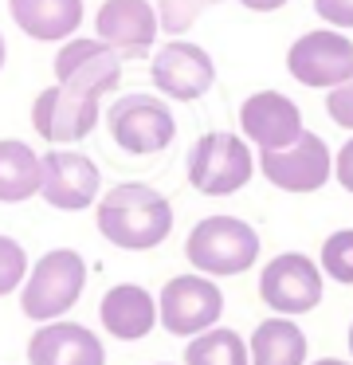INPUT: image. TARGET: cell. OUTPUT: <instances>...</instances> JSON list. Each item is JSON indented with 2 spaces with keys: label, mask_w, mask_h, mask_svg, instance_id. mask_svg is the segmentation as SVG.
I'll use <instances>...</instances> for the list:
<instances>
[{
  "label": "cell",
  "mask_w": 353,
  "mask_h": 365,
  "mask_svg": "<svg viewBox=\"0 0 353 365\" xmlns=\"http://www.w3.org/2000/svg\"><path fill=\"white\" fill-rule=\"evenodd\" d=\"M94 216H98L102 236L114 247H126V252H149V247L165 244L173 232V205L153 185H138V181L114 185L98 200Z\"/></svg>",
  "instance_id": "cell-1"
},
{
  "label": "cell",
  "mask_w": 353,
  "mask_h": 365,
  "mask_svg": "<svg viewBox=\"0 0 353 365\" xmlns=\"http://www.w3.org/2000/svg\"><path fill=\"white\" fill-rule=\"evenodd\" d=\"M188 185L204 197H232V192L247 189L255 177V153L243 134H227V130H212L200 134L188 150Z\"/></svg>",
  "instance_id": "cell-2"
},
{
  "label": "cell",
  "mask_w": 353,
  "mask_h": 365,
  "mask_svg": "<svg viewBox=\"0 0 353 365\" xmlns=\"http://www.w3.org/2000/svg\"><path fill=\"white\" fill-rule=\"evenodd\" d=\"M185 255L200 275H243L259 259V232L240 216H204L185 240Z\"/></svg>",
  "instance_id": "cell-3"
},
{
  "label": "cell",
  "mask_w": 353,
  "mask_h": 365,
  "mask_svg": "<svg viewBox=\"0 0 353 365\" xmlns=\"http://www.w3.org/2000/svg\"><path fill=\"white\" fill-rule=\"evenodd\" d=\"M83 287H86L83 255L71 252V247H55L31 267L20 294V307L31 322H55L78 302Z\"/></svg>",
  "instance_id": "cell-4"
},
{
  "label": "cell",
  "mask_w": 353,
  "mask_h": 365,
  "mask_svg": "<svg viewBox=\"0 0 353 365\" xmlns=\"http://www.w3.org/2000/svg\"><path fill=\"white\" fill-rule=\"evenodd\" d=\"M110 138L118 150L133 153V158H149L173 145L177 138V118H173L169 103L157 95H122L110 103Z\"/></svg>",
  "instance_id": "cell-5"
},
{
  "label": "cell",
  "mask_w": 353,
  "mask_h": 365,
  "mask_svg": "<svg viewBox=\"0 0 353 365\" xmlns=\"http://www.w3.org/2000/svg\"><path fill=\"white\" fill-rule=\"evenodd\" d=\"M287 71L310 91H334L353 75V40L337 28L302 32L287 48Z\"/></svg>",
  "instance_id": "cell-6"
},
{
  "label": "cell",
  "mask_w": 353,
  "mask_h": 365,
  "mask_svg": "<svg viewBox=\"0 0 353 365\" xmlns=\"http://www.w3.org/2000/svg\"><path fill=\"white\" fill-rule=\"evenodd\" d=\"M322 287H326L322 263H314L302 252H282L259 271V299L282 318L310 314L322 302Z\"/></svg>",
  "instance_id": "cell-7"
},
{
  "label": "cell",
  "mask_w": 353,
  "mask_h": 365,
  "mask_svg": "<svg viewBox=\"0 0 353 365\" xmlns=\"http://www.w3.org/2000/svg\"><path fill=\"white\" fill-rule=\"evenodd\" d=\"M157 310H161V326L177 338H196V334L212 330L224 314V294L208 275L193 271V275H177L161 287L157 294Z\"/></svg>",
  "instance_id": "cell-8"
},
{
  "label": "cell",
  "mask_w": 353,
  "mask_h": 365,
  "mask_svg": "<svg viewBox=\"0 0 353 365\" xmlns=\"http://www.w3.org/2000/svg\"><path fill=\"white\" fill-rule=\"evenodd\" d=\"M153 87L165 98H177V103H196L200 95H208L212 83H216V63L212 56L193 40H169L153 51Z\"/></svg>",
  "instance_id": "cell-9"
},
{
  "label": "cell",
  "mask_w": 353,
  "mask_h": 365,
  "mask_svg": "<svg viewBox=\"0 0 353 365\" xmlns=\"http://www.w3.org/2000/svg\"><path fill=\"white\" fill-rule=\"evenodd\" d=\"M55 79L59 87L75 91V95L102 98L122 83V56L102 40H67L55 56Z\"/></svg>",
  "instance_id": "cell-10"
},
{
  "label": "cell",
  "mask_w": 353,
  "mask_h": 365,
  "mask_svg": "<svg viewBox=\"0 0 353 365\" xmlns=\"http://www.w3.org/2000/svg\"><path fill=\"white\" fill-rule=\"evenodd\" d=\"M259 173L282 192H318L334 173V158H329V145L314 130H306L287 150L259 153Z\"/></svg>",
  "instance_id": "cell-11"
},
{
  "label": "cell",
  "mask_w": 353,
  "mask_h": 365,
  "mask_svg": "<svg viewBox=\"0 0 353 365\" xmlns=\"http://www.w3.org/2000/svg\"><path fill=\"white\" fill-rule=\"evenodd\" d=\"M240 130L259 153H275L295 145L306 134L302 126V110L295 98L279 95V91H255L243 98L240 106Z\"/></svg>",
  "instance_id": "cell-12"
},
{
  "label": "cell",
  "mask_w": 353,
  "mask_h": 365,
  "mask_svg": "<svg viewBox=\"0 0 353 365\" xmlns=\"http://www.w3.org/2000/svg\"><path fill=\"white\" fill-rule=\"evenodd\" d=\"M94 32L122 59H138L153 51L161 20H157V9L149 0H102L98 16H94Z\"/></svg>",
  "instance_id": "cell-13"
},
{
  "label": "cell",
  "mask_w": 353,
  "mask_h": 365,
  "mask_svg": "<svg viewBox=\"0 0 353 365\" xmlns=\"http://www.w3.org/2000/svg\"><path fill=\"white\" fill-rule=\"evenodd\" d=\"M98 189H102V173L86 153L75 150L44 153V189H39V197L51 208H63V212L91 208L98 200Z\"/></svg>",
  "instance_id": "cell-14"
},
{
  "label": "cell",
  "mask_w": 353,
  "mask_h": 365,
  "mask_svg": "<svg viewBox=\"0 0 353 365\" xmlns=\"http://www.w3.org/2000/svg\"><path fill=\"white\" fill-rule=\"evenodd\" d=\"M98 103L102 98L91 95H75L67 87H47L36 95L31 106V126L39 138L47 142H83L94 126H98Z\"/></svg>",
  "instance_id": "cell-15"
},
{
  "label": "cell",
  "mask_w": 353,
  "mask_h": 365,
  "mask_svg": "<svg viewBox=\"0 0 353 365\" xmlns=\"http://www.w3.org/2000/svg\"><path fill=\"white\" fill-rule=\"evenodd\" d=\"M31 365H106L98 334L78 322H44L28 341Z\"/></svg>",
  "instance_id": "cell-16"
},
{
  "label": "cell",
  "mask_w": 353,
  "mask_h": 365,
  "mask_svg": "<svg viewBox=\"0 0 353 365\" xmlns=\"http://www.w3.org/2000/svg\"><path fill=\"white\" fill-rule=\"evenodd\" d=\"M98 318L110 330V338L118 341H138L161 322V310H157V299L138 283H118L102 294L98 302Z\"/></svg>",
  "instance_id": "cell-17"
},
{
  "label": "cell",
  "mask_w": 353,
  "mask_h": 365,
  "mask_svg": "<svg viewBox=\"0 0 353 365\" xmlns=\"http://www.w3.org/2000/svg\"><path fill=\"white\" fill-rule=\"evenodd\" d=\"M16 28L31 40H75L83 24V0H8Z\"/></svg>",
  "instance_id": "cell-18"
},
{
  "label": "cell",
  "mask_w": 353,
  "mask_h": 365,
  "mask_svg": "<svg viewBox=\"0 0 353 365\" xmlns=\"http://www.w3.org/2000/svg\"><path fill=\"white\" fill-rule=\"evenodd\" d=\"M251 365H310L306 361V334L295 318H263L251 330Z\"/></svg>",
  "instance_id": "cell-19"
},
{
  "label": "cell",
  "mask_w": 353,
  "mask_h": 365,
  "mask_svg": "<svg viewBox=\"0 0 353 365\" xmlns=\"http://www.w3.org/2000/svg\"><path fill=\"white\" fill-rule=\"evenodd\" d=\"M44 189V158H39L31 145L4 138L0 142V200L16 205V200H28Z\"/></svg>",
  "instance_id": "cell-20"
},
{
  "label": "cell",
  "mask_w": 353,
  "mask_h": 365,
  "mask_svg": "<svg viewBox=\"0 0 353 365\" xmlns=\"http://www.w3.org/2000/svg\"><path fill=\"white\" fill-rule=\"evenodd\" d=\"M185 365H251V349L227 326H212V330L188 338L185 346Z\"/></svg>",
  "instance_id": "cell-21"
},
{
  "label": "cell",
  "mask_w": 353,
  "mask_h": 365,
  "mask_svg": "<svg viewBox=\"0 0 353 365\" xmlns=\"http://www.w3.org/2000/svg\"><path fill=\"white\" fill-rule=\"evenodd\" d=\"M318 263H322V275H329L334 283L353 287V228H342L334 236H326Z\"/></svg>",
  "instance_id": "cell-22"
},
{
  "label": "cell",
  "mask_w": 353,
  "mask_h": 365,
  "mask_svg": "<svg viewBox=\"0 0 353 365\" xmlns=\"http://www.w3.org/2000/svg\"><path fill=\"white\" fill-rule=\"evenodd\" d=\"M224 0H157V20H161V32H169V40H180V32L196 24L204 9H216Z\"/></svg>",
  "instance_id": "cell-23"
},
{
  "label": "cell",
  "mask_w": 353,
  "mask_h": 365,
  "mask_svg": "<svg viewBox=\"0 0 353 365\" xmlns=\"http://www.w3.org/2000/svg\"><path fill=\"white\" fill-rule=\"evenodd\" d=\"M28 275V255L16 240L0 236V294H12Z\"/></svg>",
  "instance_id": "cell-24"
},
{
  "label": "cell",
  "mask_w": 353,
  "mask_h": 365,
  "mask_svg": "<svg viewBox=\"0 0 353 365\" xmlns=\"http://www.w3.org/2000/svg\"><path fill=\"white\" fill-rule=\"evenodd\" d=\"M326 114H329V118H334L342 130H349V134H353V75L342 83V87H334V91L326 95Z\"/></svg>",
  "instance_id": "cell-25"
},
{
  "label": "cell",
  "mask_w": 353,
  "mask_h": 365,
  "mask_svg": "<svg viewBox=\"0 0 353 365\" xmlns=\"http://www.w3.org/2000/svg\"><path fill=\"white\" fill-rule=\"evenodd\" d=\"M314 12L326 28L353 32V0H314Z\"/></svg>",
  "instance_id": "cell-26"
},
{
  "label": "cell",
  "mask_w": 353,
  "mask_h": 365,
  "mask_svg": "<svg viewBox=\"0 0 353 365\" xmlns=\"http://www.w3.org/2000/svg\"><path fill=\"white\" fill-rule=\"evenodd\" d=\"M334 177L345 192H353V134H349V142L334 153Z\"/></svg>",
  "instance_id": "cell-27"
},
{
  "label": "cell",
  "mask_w": 353,
  "mask_h": 365,
  "mask_svg": "<svg viewBox=\"0 0 353 365\" xmlns=\"http://www.w3.org/2000/svg\"><path fill=\"white\" fill-rule=\"evenodd\" d=\"M235 4H243L247 12H279V9H287V0H235Z\"/></svg>",
  "instance_id": "cell-28"
},
{
  "label": "cell",
  "mask_w": 353,
  "mask_h": 365,
  "mask_svg": "<svg viewBox=\"0 0 353 365\" xmlns=\"http://www.w3.org/2000/svg\"><path fill=\"white\" fill-rule=\"evenodd\" d=\"M310 365H353V361H337V357H322V361H310Z\"/></svg>",
  "instance_id": "cell-29"
},
{
  "label": "cell",
  "mask_w": 353,
  "mask_h": 365,
  "mask_svg": "<svg viewBox=\"0 0 353 365\" xmlns=\"http://www.w3.org/2000/svg\"><path fill=\"white\" fill-rule=\"evenodd\" d=\"M4 56H8V48H4V36H0V67H4Z\"/></svg>",
  "instance_id": "cell-30"
},
{
  "label": "cell",
  "mask_w": 353,
  "mask_h": 365,
  "mask_svg": "<svg viewBox=\"0 0 353 365\" xmlns=\"http://www.w3.org/2000/svg\"><path fill=\"white\" fill-rule=\"evenodd\" d=\"M349 354H353V322H349Z\"/></svg>",
  "instance_id": "cell-31"
},
{
  "label": "cell",
  "mask_w": 353,
  "mask_h": 365,
  "mask_svg": "<svg viewBox=\"0 0 353 365\" xmlns=\"http://www.w3.org/2000/svg\"><path fill=\"white\" fill-rule=\"evenodd\" d=\"M161 365H165V361H161Z\"/></svg>",
  "instance_id": "cell-32"
}]
</instances>
